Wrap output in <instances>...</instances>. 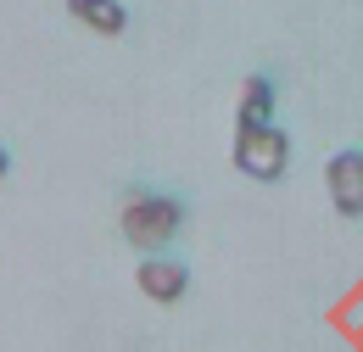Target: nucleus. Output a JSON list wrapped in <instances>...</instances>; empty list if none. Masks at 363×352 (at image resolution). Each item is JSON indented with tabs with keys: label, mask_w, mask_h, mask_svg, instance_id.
Returning a JSON list of instances; mask_svg holds the SVG:
<instances>
[{
	"label": "nucleus",
	"mask_w": 363,
	"mask_h": 352,
	"mask_svg": "<svg viewBox=\"0 0 363 352\" xmlns=\"http://www.w3.org/2000/svg\"><path fill=\"white\" fill-rule=\"evenodd\" d=\"M184 229V202L168 190H135L123 202V235L135 246H168Z\"/></svg>",
	"instance_id": "f257e3e1"
},
{
	"label": "nucleus",
	"mask_w": 363,
	"mask_h": 352,
	"mask_svg": "<svg viewBox=\"0 0 363 352\" xmlns=\"http://www.w3.org/2000/svg\"><path fill=\"white\" fill-rule=\"evenodd\" d=\"M235 168L246 179H279L291 168V134L279 123H263V129H235Z\"/></svg>",
	"instance_id": "f03ea898"
},
{
	"label": "nucleus",
	"mask_w": 363,
	"mask_h": 352,
	"mask_svg": "<svg viewBox=\"0 0 363 352\" xmlns=\"http://www.w3.org/2000/svg\"><path fill=\"white\" fill-rule=\"evenodd\" d=\"M324 185H330V202H335L341 219H363V151L358 145H347V151L330 157Z\"/></svg>",
	"instance_id": "7ed1b4c3"
},
{
	"label": "nucleus",
	"mask_w": 363,
	"mask_h": 352,
	"mask_svg": "<svg viewBox=\"0 0 363 352\" xmlns=\"http://www.w3.org/2000/svg\"><path fill=\"white\" fill-rule=\"evenodd\" d=\"M135 285L151 297V302H179L184 291H190V268L179 263V258H162V252H145L140 258V268H135Z\"/></svg>",
	"instance_id": "20e7f679"
},
{
	"label": "nucleus",
	"mask_w": 363,
	"mask_h": 352,
	"mask_svg": "<svg viewBox=\"0 0 363 352\" xmlns=\"http://www.w3.org/2000/svg\"><path fill=\"white\" fill-rule=\"evenodd\" d=\"M274 106H279V89H274L269 73H252L246 89H240V112H235V129H263L274 123Z\"/></svg>",
	"instance_id": "39448f33"
},
{
	"label": "nucleus",
	"mask_w": 363,
	"mask_h": 352,
	"mask_svg": "<svg viewBox=\"0 0 363 352\" xmlns=\"http://www.w3.org/2000/svg\"><path fill=\"white\" fill-rule=\"evenodd\" d=\"M67 11H73V23H84L90 34H106V40H118L129 28V6L123 0H67Z\"/></svg>",
	"instance_id": "423d86ee"
},
{
	"label": "nucleus",
	"mask_w": 363,
	"mask_h": 352,
	"mask_svg": "<svg viewBox=\"0 0 363 352\" xmlns=\"http://www.w3.org/2000/svg\"><path fill=\"white\" fill-rule=\"evenodd\" d=\"M11 174V151H6V145H0V179Z\"/></svg>",
	"instance_id": "0eeeda50"
}]
</instances>
